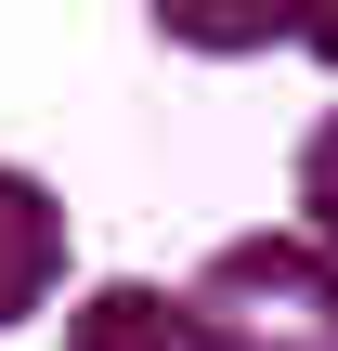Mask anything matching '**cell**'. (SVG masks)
I'll return each instance as SVG.
<instances>
[{
    "label": "cell",
    "instance_id": "1",
    "mask_svg": "<svg viewBox=\"0 0 338 351\" xmlns=\"http://www.w3.org/2000/svg\"><path fill=\"white\" fill-rule=\"evenodd\" d=\"M195 339L208 351H338V247L274 221V234H234L195 261Z\"/></svg>",
    "mask_w": 338,
    "mask_h": 351
},
{
    "label": "cell",
    "instance_id": "2",
    "mask_svg": "<svg viewBox=\"0 0 338 351\" xmlns=\"http://www.w3.org/2000/svg\"><path fill=\"white\" fill-rule=\"evenodd\" d=\"M52 287H65V195L0 156V339L26 313H52Z\"/></svg>",
    "mask_w": 338,
    "mask_h": 351
},
{
    "label": "cell",
    "instance_id": "3",
    "mask_svg": "<svg viewBox=\"0 0 338 351\" xmlns=\"http://www.w3.org/2000/svg\"><path fill=\"white\" fill-rule=\"evenodd\" d=\"M65 351H208V339H195V300H182V287L104 274V287L65 313Z\"/></svg>",
    "mask_w": 338,
    "mask_h": 351
},
{
    "label": "cell",
    "instance_id": "4",
    "mask_svg": "<svg viewBox=\"0 0 338 351\" xmlns=\"http://www.w3.org/2000/svg\"><path fill=\"white\" fill-rule=\"evenodd\" d=\"M287 195H300V234H326V247H338V104L300 130V169H287Z\"/></svg>",
    "mask_w": 338,
    "mask_h": 351
},
{
    "label": "cell",
    "instance_id": "5",
    "mask_svg": "<svg viewBox=\"0 0 338 351\" xmlns=\"http://www.w3.org/2000/svg\"><path fill=\"white\" fill-rule=\"evenodd\" d=\"M300 52H313V65H338V13H313V26H300Z\"/></svg>",
    "mask_w": 338,
    "mask_h": 351
}]
</instances>
